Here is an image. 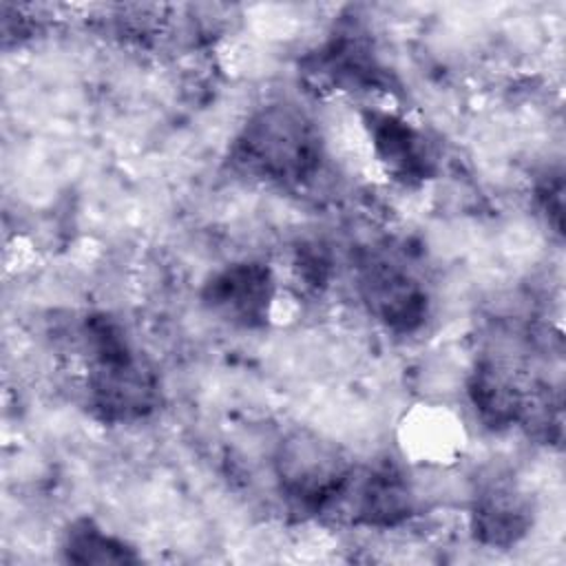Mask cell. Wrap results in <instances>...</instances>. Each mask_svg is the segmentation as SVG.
<instances>
[{"label": "cell", "mask_w": 566, "mask_h": 566, "mask_svg": "<svg viewBox=\"0 0 566 566\" xmlns=\"http://www.w3.org/2000/svg\"><path fill=\"white\" fill-rule=\"evenodd\" d=\"M84 356V400L88 413L111 427L137 424L157 413L161 378L111 312H91L77 327Z\"/></svg>", "instance_id": "1"}, {"label": "cell", "mask_w": 566, "mask_h": 566, "mask_svg": "<svg viewBox=\"0 0 566 566\" xmlns=\"http://www.w3.org/2000/svg\"><path fill=\"white\" fill-rule=\"evenodd\" d=\"M228 161L250 181L298 190L321 175L325 137L301 104L268 99L254 106L234 133Z\"/></svg>", "instance_id": "2"}, {"label": "cell", "mask_w": 566, "mask_h": 566, "mask_svg": "<svg viewBox=\"0 0 566 566\" xmlns=\"http://www.w3.org/2000/svg\"><path fill=\"white\" fill-rule=\"evenodd\" d=\"M354 469L345 447L312 427L285 431L270 455L276 495L298 517L323 515L343 504Z\"/></svg>", "instance_id": "3"}, {"label": "cell", "mask_w": 566, "mask_h": 566, "mask_svg": "<svg viewBox=\"0 0 566 566\" xmlns=\"http://www.w3.org/2000/svg\"><path fill=\"white\" fill-rule=\"evenodd\" d=\"M356 292L371 321L394 336H413L431 318L424 276L394 248H367L356 261Z\"/></svg>", "instance_id": "4"}, {"label": "cell", "mask_w": 566, "mask_h": 566, "mask_svg": "<svg viewBox=\"0 0 566 566\" xmlns=\"http://www.w3.org/2000/svg\"><path fill=\"white\" fill-rule=\"evenodd\" d=\"M537 522V497L509 467H486L471 484L467 524L475 544L491 551L520 546Z\"/></svg>", "instance_id": "5"}, {"label": "cell", "mask_w": 566, "mask_h": 566, "mask_svg": "<svg viewBox=\"0 0 566 566\" xmlns=\"http://www.w3.org/2000/svg\"><path fill=\"white\" fill-rule=\"evenodd\" d=\"M281 283L261 259H237L212 270L199 290L208 316L239 332L265 329L274 316Z\"/></svg>", "instance_id": "6"}, {"label": "cell", "mask_w": 566, "mask_h": 566, "mask_svg": "<svg viewBox=\"0 0 566 566\" xmlns=\"http://www.w3.org/2000/svg\"><path fill=\"white\" fill-rule=\"evenodd\" d=\"M307 82L321 91L371 93L389 88V69L369 31L358 20H340L334 31L310 51L303 62Z\"/></svg>", "instance_id": "7"}, {"label": "cell", "mask_w": 566, "mask_h": 566, "mask_svg": "<svg viewBox=\"0 0 566 566\" xmlns=\"http://www.w3.org/2000/svg\"><path fill=\"white\" fill-rule=\"evenodd\" d=\"M420 491L407 460L385 455L356 467L343 504L356 526L391 531L411 522L420 511Z\"/></svg>", "instance_id": "8"}, {"label": "cell", "mask_w": 566, "mask_h": 566, "mask_svg": "<svg viewBox=\"0 0 566 566\" xmlns=\"http://www.w3.org/2000/svg\"><path fill=\"white\" fill-rule=\"evenodd\" d=\"M360 126L371 159L394 184L418 188L438 175L436 146L409 117L391 108L365 106L360 111Z\"/></svg>", "instance_id": "9"}, {"label": "cell", "mask_w": 566, "mask_h": 566, "mask_svg": "<svg viewBox=\"0 0 566 566\" xmlns=\"http://www.w3.org/2000/svg\"><path fill=\"white\" fill-rule=\"evenodd\" d=\"M533 385L500 354H480L464 378V396L475 420L493 433L522 424Z\"/></svg>", "instance_id": "10"}, {"label": "cell", "mask_w": 566, "mask_h": 566, "mask_svg": "<svg viewBox=\"0 0 566 566\" xmlns=\"http://www.w3.org/2000/svg\"><path fill=\"white\" fill-rule=\"evenodd\" d=\"M60 553L64 562L82 566H130L144 559L133 542L88 515H77L62 528Z\"/></svg>", "instance_id": "11"}, {"label": "cell", "mask_w": 566, "mask_h": 566, "mask_svg": "<svg viewBox=\"0 0 566 566\" xmlns=\"http://www.w3.org/2000/svg\"><path fill=\"white\" fill-rule=\"evenodd\" d=\"M294 272L310 290L325 287L334 276V256L321 241H303L292 259Z\"/></svg>", "instance_id": "12"}, {"label": "cell", "mask_w": 566, "mask_h": 566, "mask_svg": "<svg viewBox=\"0 0 566 566\" xmlns=\"http://www.w3.org/2000/svg\"><path fill=\"white\" fill-rule=\"evenodd\" d=\"M533 201L546 226L562 237L564 228V175L562 170H544L533 186Z\"/></svg>", "instance_id": "13"}]
</instances>
